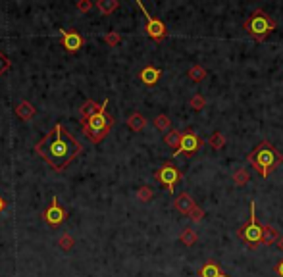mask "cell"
I'll return each mask as SVG.
<instances>
[{"mask_svg": "<svg viewBox=\"0 0 283 277\" xmlns=\"http://www.w3.org/2000/svg\"><path fill=\"white\" fill-rule=\"evenodd\" d=\"M237 235L239 239L245 241L253 250H256L258 245H262V225L256 219V206H254L253 200H251V219L243 227H239Z\"/></svg>", "mask_w": 283, "mask_h": 277, "instance_id": "obj_5", "label": "cell"}, {"mask_svg": "<svg viewBox=\"0 0 283 277\" xmlns=\"http://www.w3.org/2000/svg\"><path fill=\"white\" fill-rule=\"evenodd\" d=\"M164 143L168 146H172L174 150H178L179 143H181V131H168L164 137Z\"/></svg>", "mask_w": 283, "mask_h": 277, "instance_id": "obj_22", "label": "cell"}, {"mask_svg": "<svg viewBox=\"0 0 283 277\" xmlns=\"http://www.w3.org/2000/svg\"><path fill=\"white\" fill-rule=\"evenodd\" d=\"M196 231H194L193 227H185L183 231H181V235H179V241L185 245V247H193L194 243H196Z\"/></svg>", "mask_w": 283, "mask_h": 277, "instance_id": "obj_20", "label": "cell"}, {"mask_svg": "<svg viewBox=\"0 0 283 277\" xmlns=\"http://www.w3.org/2000/svg\"><path fill=\"white\" fill-rule=\"evenodd\" d=\"M174 206H176V210H178L179 214L189 216L194 208H196V202H194L193 196L189 192H181V194H178V198L174 200Z\"/></svg>", "mask_w": 283, "mask_h": 277, "instance_id": "obj_11", "label": "cell"}, {"mask_svg": "<svg viewBox=\"0 0 283 277\" xmlns=\"http://www.w3.org/2000/svg\"><path fill=\"white\" fill-rule=\"evenodd\" d=\"M12 68V62H10V58L4 54V52H0V75H4V73L8 72Z\"/></svg>", "mask_w": 283, "mask_h": 277, "instance_id": "obj_29", "label": "cell"}, {"mask_svg": "<svg viewBox=\"0 0 283 277\" xmlns=\"http://www.w3.org/2000/svg\"><path fill=\"white\" fill-rule=\"evenodd\" d=\"M100 110V104H96L94 100H85V104L79 108V117H81V121H87L89 117H93L96 112Z\"/></svg>", "mask_w": 283, "mask_h": 277, "instance_id": "obj_15", "label": "cell"}, {"mask_svg": "<svg viewBox=\"0 0 283 277\" xmlns=\"http://www.w3.org/2000/svg\"><path fill=\"white\" fill-rule=\"evenodd\" d=\"M104 43L108 44V46H118V44L121 43V35L116 33V31H110V33L104 35Z\"/></svg>", "mask_w": 283, "mask_h": 277, "instance_id": "obj_28", "label": "cell"}, {"mask_svg": "<svg viewBox=\"0 0 283 277\" xmlns=\"http://www.w3.org/2000/svg\"><path fill=\"white\" fill-rule=\"evenodd\" d=\"M60 39H62V46L68 52H77L85 44V39L75 29H60Z\"/></svg>", "mask_w": 283, "mask_h": 277, "instance_id": "obj_10", "label": "cell"}, {"mask_svg": "<svg viewBox=\"0 0 283 277\" xmlns=\"http://www.w3.org/2000/svg\"><path fill=\"white\" fill-rule=\"evenodd\" d=\"M154 127L158 129V131H170V127H172V119L166 116V114H160V116L154 117Z\"/></svg>", "mask_w": 283, "mask_h": 277, "instance_id": "obj_21", "label": "cell"}, {"mask_svg": "<svg viewBox=\"0 0 283 277\" xmlns=\"http://www.w3.org/2000/svg\"><path fill=\"white\" fill-rule=\"evenodd\" d=\"M135 4L139 6V10H141V12H143V15H145V21H147V25H145V31H147V35H149L152 41H156V43L164 41L166 35H168V29H166L164 23H162L160 19L152 17V15L147 12V8H145V4H143L141 0H137Z\"/></svg>", "mask_w": 283, "mask_h": 277, "instance_id": "obj_7", "label": "cell"}, {"mask_svg": "<svg viewBox=\"0 0 283 277\" xmlns=\"http://www.w3.org/2000/svg\"><path fill=\"white\" fill-rule=\"evenodd\" d=\"M200 137L189 129V131L181 133V143H179V148L174 152V156H181V154H187V156H193L194 152L200 148Z\"/></svg>", "mask_w": 283, "mask_h": 277, "instance_id": "obj_8", "label": "cell"}, {"mask_svg": "<svg viewBox=\"0 0 283 277\" xmlns=\"http://www.w3.org/2000/svg\"><path fill=\"white\" fill-rule=\"evenodd\" d=\"M154 179H156L160 185H164L170 192H174V187L183 179V174H181V170H179L178 166H174L172 162H164V164L154 172Z\"/></svg>", "mask_w": 283, "mask_h": 277, "instance_id": "obj_6", "label": "cell"}, {"mask_svg": "<svg viewBox=\"0 0 283 277\" xmlns=\"http://www.w3.org/2000/svg\"><path fill=\"white\" fill-rule=\"evenodd\" d=\"M152 196H154V192H152V189L147 187V185H143L141 189L137 190V200H141V202H150Z\"/></svg>", "mask_w": 283, "mask_h": 277, "instance_id": "obj_27", "label": "cell"}, {"mask_svg": "<svg viewBox=\"0 0 283 277\" xmlns=\"http://www.w3.org/2000/svg\"><path fill=\"white\" fill-rule=\"evenodd\" d=\"M35 114H37V110H35V106L29 100H21L15 106V116L19 119H23V121H31L35 117Z\"/></svg>", "mask_w": 283, "mask_h": 277, "instance_id": "obj_14", "label": "cell"}, {"mask_svg": "<svg viewBox=\"0 0 283 277\" xmlns=\"http://www.w3.org/2000/svg\"><path fill=\"white\" fill-rule=\"evenodd\" d=\"M162 77V70H158V68H154V66H145L141 72H139V79L145 83V85H156L158 83V79Z\"/></svg>", "mask_w": 283, "mask_h": 277, "instance_id": "obj_12", "label": "cell"}, {"mask_svg": "<svg viewBox=\"0 0 283 277\" xmlns=\"http://www.w3.org/2000/svg\"><path fill=\"white\" fill-rule=\"evenodd\" d=\"M208 145L212 146L214 150H220V148H224L225 146V137L220 131L212 133V135L208 137Z\"/></svg>", "mask_w": 283, "mask_h": 277, "instance_id": "obj_23", "label": "cell"}, {"mask_svg": "<svg viewBox=\"0 0 283 277\" xmlns=\"http://www.w3.org/2000/svg\"><path fill=\"white\" fill-rule=\"evenodd\" d=\"M75 8H77L81 14H89L91 10H93V2H91V0H79V2L75 4Z\"/></svg>", "mask_w": 283, "mask_h": 277, "instance_id": "obj_30", "label": "cell"}, {"mask_svg": "<svg viewBox=\"0 0 283 277\" xmlns=\"http://www.w3.org/2000/svg\"><path fill=\"white\" fill-rule=\"evenodd\" d=\"M247 160H249V164L253 166L258 174L266 179V177H270V175L274 174V170H278L283 164V154L270 141H262L247 156Z\"/></svg>", "mask_w": 283, "mask_h": 277, "instance_id": "obj_2", "label": "cell"}, {"mask_svg": "<svg viewBox=\"0 0 283 277\" xmlns=\"http://www.w3.org/2000/svg\"><path fill=\"white\" fill-rule=\"evenodd\" d=\"M198 276L200 277H229L222 272L220 264L216 262V260H208V262L204 264V266L198 270Z\"/></svg>", "mask_w": 283, "mask_h": 277, "instance_id": "obj_13", "label": "cell"}, {"mask_svg": "<svg viewBox=\"0 0 283 277\" xmlns=\"http://www.w3.org/2000/svg\"><path fill=\"white\" fill-rule=\"evenodd\" d=\"M81 152H83L81 143L62 123H56L35 145V154H39L58 174L64 172Z\"/></svg>", "mask_w": 283, "mask_h": 277, "instance_id": "obj_1", "label": "cell"}, {"mask_svg": "<svg viewBox=\"0 0 283 277\" xmlns=\"http://www.w3.org/2000/svg\"><path fill=\"white\" fill-rule=\"evenodd\" d=\"M189 106L193 108L194 112H200V110H204L206 100H204V96H202V94H193V96H191V100H189Z\"/></svg>", "mask_w": 283, "mask_h": 277, "instance_id": "obj_26", "label": "cell"}, {"mask_svg": "<svg viewBox=\"0 0 283 277\" xmlns=\"http://www.w3.org/2000/svg\"><path fill=\"white\" fill-rule=\"evenodd\" d=\"M276 274H278L280 277H283V260L278 264V266H276Z\"/></svg>", "mask_w": 283, "mask_h": 277, "instance_id": "obj_32", "label": "cell"}, {"mask_svg": "<svg viewBox=\"0 0 283 277\" xmlns=\"http://www.w3.org/2000/svg\"><path fill=\"white\" fill-rule=\"evenodd\" d=\"M278 248L283 252V237H280V239H278Z\"/></svg>", "mask_w": 283, "mask_h": 277, "instance_id": "obj_34", "label": "cell"}, {"mask_svg": "<svg viewBox=\"0 0 283 277\" xmlns=\"http://www.w3.org/2000/svg\"><path fill=\"white\" fill-rule=\"evenodd\" d=\"M278 239H280V231L274 225H262V245L278 243Z\"/></svg>", "mask_w": 283, "mask_h": 277, "instance_id": "obj_16", "label": "cell"}, {"mask_svg": "<svg viewBox=\"0 0 283 277\" xmlns=\"http://www.w3.org/2000/svg\"><path fill=\"white\" fill-rule=\"evenodd\" d=\"M127 125H129V129L131 131H143L145 129V125H147V119L143 114H139V112H133L129 119H127Z\"/></svg>", "mask_w": 283, "mask_h": 277, "instance_id": "obj_18", "label": "cell"}, {"mask_svg": "<svg viewBox=\"0 0 283 277\" xmlns=\"http://www.w3.org/2000/svg\"><path fill=\"white\" fill-rule=\"evenodd\" d=\"M119 8V0H98L96 2V10L100 12V15H110L114 10Z\"/></svg>", "mask_w": 283, "mask_h": 277, "instance_id": "obj_17", "label": "cell"}, {"mask_svg": "<svg viewBox=\"0 0 283 277\" xmlns=\"http://www.w3.org/2000/svg\"><path fill=\"white\" fill-rule=\"evenodd\" d=\"M202 218H204V210H202L200 206H196L193 212L189 214V219H191V221H200Z\"/></svg>", "mask_w": 283, "mask_h": 277, "instance_id": "obj_31", "label": "cell"}, {"mask_svg": "<svg viewBox=\"0 0 283 277\" xmlns=\"http://www.w3.org/2000/svg\"><path fill=\"white\" fill-rule=\"evenodd\" d=\"M276 27H278L276 19L270 14H266L264 10H260V8H256L253 14L245 19V31L253 39H256L258 43L266 41L270 35L276 31Z\"/></svg>", "mask_w": 283, "mask_h": 277, "instance_id": "obj_4", "label": "cell"}, {"mask_svg": "<svg viewBox=\"0 0 283 277\" xmlns=\"http://www.w3.org/2000/svg\"><path fill=\"white\" fill-rule=\"evenodd\" d=\"M43 218H45L46 225H50V227H58L60 223H64V221L68 219V212L58 204V196H52L50 206L45 210Z\"/></svg>", "mask_w": 283, "mask_h": 277, "instance_id": "obj_9", "label": "cell"}, {"mask_svg": "<svg viewBox=\"0 0 283 277\" xmlns=\"http://www.w3.org/2000/svg\"><path fill=\"white\" fill-rule=\"evenodd\" d=\"M249 179H251V175L247 170H235V174H233V183L237 185V187H245L247 183H249Z\"/></svg>", "mask_w": 283, "mask_h": 277, "instance_id": "obj_24", "label": "cell"}, {"mask_svg": "<svg viewBox=\"0 0 283 277\" xmlns=\"http://www.w3.org/2000/svg\"><path fill=\"white\" fill-rule=\"evenodd\" d=\"M4 208H6V200L0 196V212H4Z\"/></svg>", "mask_w": 283, "mask_h": 277, "instance_id": "obj_33", "label": "cell"}, {"mask_svg": "<svg viewBox=\"0 0 283 277\" xmlns=\"http://www.w3.org/2000/svg\"><path fill=\"white\" fill-rule=\"evenodd\" d=\"M187 75H189V79L191 81H194V83H200V81H204L206 79V70L200 66V64H194V66H191L189 68V72H187Z\"/></svg>", "mask_w": 283, "mask_h": 277, "instance_id": "obj_19", "label": "cell"}, {"mask_svg": "<svg viewBox=\"0 0 283 277\" xmlns=\"http://www.w3.org/2000/svg\"><path fill=\"white\" fill-rule=\"evenodd\" d=\"M74 245H75V241H74V237L70 233H62L60 235V239H58V247L62 248V250H72L74 248Z\"/></svg>", "mask_w": 283, "mask_h": 277, "instance_id": "obj_25", "label": "cell"}, {"mask_svg": "<svg viewBox=\"0 0 283 277\" xmlns=\"http://www.w3.org/2000/svg\"><path fill=\"white\" fill-rule=\"evenodd\" d=\"M106 106H108V100L100 104V110L94 116L89 117L87 121H83V133L89 137L91 143H94V145H98L110 133V129L114 127V117L106 112Z\"/></svg>", "mask_w": 283, "mask_h": 277, "instance_id": "obj_3", "label": "cell"}]
</instances>
